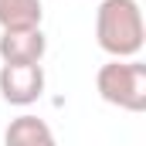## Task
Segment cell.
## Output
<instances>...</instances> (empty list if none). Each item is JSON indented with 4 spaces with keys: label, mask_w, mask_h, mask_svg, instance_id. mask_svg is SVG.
<instances>
[{
    "label": "cell",
    "mask_w": 146,
    "mask_h": 146,
    "mask_svg": "<svg viewBox=\"0 0 146 146\" xmlns=\"http://www.w3.org/2000/svg\"><path fill=\"white\" fill-rule=\"evenodd\" d=\"M95 88L115 109L146 112V65L139 58H109L95 75Z\"/></svg>",
    "instance_id": "2"
},
{
    "label": "cell",
    "mask_w": 146,
    "mask_h": 146,
    "mask_svg": "<svg viewBox=\"0 0 146 146\" xmlns=\"http://www.w3.org/2000/svg\"><path fill=\"white\" fill-rule=\"evenodd\" d=\"M41 17H44L41 0H0V27L3 31L41 27Z\"/></svg>",
    "instance_id": "6"
},
{
    "label": "cell",
    "mask_w": 146,
    "mask_h": 146,
    "mask_svg": "<svg viewBox=\"0 0 146 146\" xmlns=\"http://www.w3.org/2000/svg\"><path fill=\"white\" fill-rule=\"evenodd\" d=\"M95 41L109 58H136L146 44V24L136 0H102L95 10Z\"/></svg>",
    "instance_id": "1"
},
{
    "label": "cell",
    "mask_w": 146,
    "mask_h": 146,
    "mask_svg": "<svg viewBox=\"0 0 146 146\" xmlns=\"http://www.w3.org/2000/svg\"><path fill=\"white\" fill-rule=\"evenodd\" d=\"M44 51H48V37L41 27L0 34V61L3 65H41Z\"/></svg>",
    "instance_id": "4"
},
{
    "label": "cell",
    "mask_w": 146,
    "mask_h": 146,
    "mask_svg": "<svg viewBox=\"0 0 146 146\" xmlns=\"http://www.w3.org/2000/svg\"><path fill=\"white\" fill-rule=\"evenodd\" d=\"M3 146H58V139L44 119L24 112V115L10 119V126L3 133Z\"/></svg>",
    "instance_id": "5"
},
{
    "label": "cell",
    "mask_w": 146,
    "mask_h": 146,
    "mask_svg": "<svg viewBox=\"0 0 146 146\" xmlns=\"http://www.w3.org/2000/svg\"><path fill=\"white\" fill-rule=\"evenodd\" d=\"M0 95L7 106H34L44 95L41 65H0Z\"/></svg>",
    "instance_id": "3"
}]
</instances>
